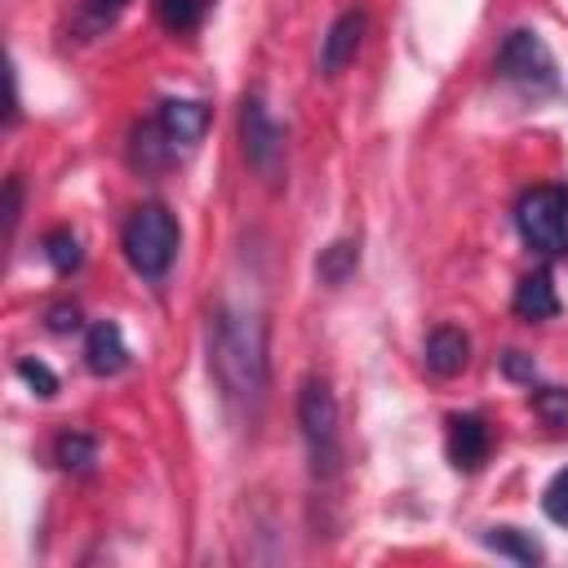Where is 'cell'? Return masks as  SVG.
Listing matches in <instances>:
<instances>
[{"instance_id": "8992f818", "label": "cell", "mask_w": 568, "mask_h": 568, "mask_svg": "<svg viewBox=\"0 0 568 568\" xmlns=\"http://www.w3.org/2000/svg\"><path fill=\"white\" fill-rule=\"evenodd\" d=\"M240 146H244V160L257 178L280 182V173H284V129L275 124V115L266 111V102L257 93H248L240 102Z\"/></svg>"}, {"instance_id": "7a4b0ae2", "label": "cell", "mask_w": 568, "mask_h": 568, "mask_svg": "<svg viewBox=\"0 0 568 568\" xmlns=\"http://www.w3.org/2000/svg\"><path fill=\"white\" fill-rule=\"evenodd\" d=\"M297 426L306 439L311 470L320 479H333L342 466V426H337V399L324 377H302L297 386Z\"/></svg>"}, {"instance_id": "cb8c5ba5", "label": "cell", "mask_w": 568, "mask_h": 568, "mask_svg": "<svg viewBox=\"0 0 568 568\" xmlns=\"http://www.w3.org/2000/svg\"><path fill=\"white\" fill-rule=\"evenodd\" d=\"M75 324H80V306H75V302L49 306V328H53V333H71Z\"/></svg>"}, {"instance_id": "e0dca14e", "label": "cell", "mask_w": 568, "mask_h": 568, "mask_svg": "<svg viewBox=\"0 0 568 568\" xmlns=\"http://www.w3.org/2000/svg\"><path fill=\"white\" fill-rule=\"evenodd\" d=\"M209 9H213V0H155V18H160V27L173 31V36L195 31Z\"/></svg>"}, {"instance_id": "7402d4cb", "label": "cell", "mask_w": 568, "mask_h": 568, "mask_svg": "<svg viewBox=\"0 0 568 568\" xmlns=\"http://www.w3.org/2000/svg\"><path fill=\"white\" fill-rule=\"evenodd\" d=\"M532 408L541 413V422L568 426V390H564V386H541V390L532 395Z\"/></svg>"}, {"instance_id": "30bf717a", "label": "cell", "mask_w": 568, "mask_h": 568, "mask_svg": "<svg viewBox=\"0 0 568 568\" xmlns=\"http://www.w3.org/2000/svg\"><path fill=\"white\" fill-rule=\"evenodd\" d=\"M155 120H160V129L169 133V142H173L178 151H186V146H195V142L204 138V129H209V106L195 102V98H169V102H160Z\"/></svg>"}, {"instance_id": "3957f363", "label": "cell", "mask_w": 568, "mask_h": 568, "mask_svg": "<svg viewBox=\"0 0 568 568\" xmlns=\"http://www.w3.org/2000/svg\"><path fill=\"white\" fill-rule=\"evenodd\" d=\"M120 244H124L129 266H133L142 280H164L169 266H173V257H178V222H173V213H169L164 204H155V200H151V204H138V209L129 213V222H124Z\"/></svg>"}, {"instance_id": "9c48e42d", "label": "cell", "mask_w": 568, "mask_h": 568, "mask_svg": "<svg viewBox=\"0 0 568 568\" xmlns=\"http://www.w3.org/2000/svg\"><path fill=\"white\" fill-rule=\"evenodd\" d=\"M84 364H89L93 377H115L129 364V346H124V333H120L115 320L89 324V333H84Z\"/></svg>"}, {"instance_id": "6da1fadb", "label": "cell", "mask_w": 568, "mask_h": 568, "mask_svg": "<svg viewBox=\"0 0 568 568\" xmlns=\"http://www.w3.org/2000/svg\"><path fill=\"white\" fill-rule=\"evenodd\" d=\"M209 373L235 413H253L271 386L266 324L253 311L217 306L209 320Z\"/></svg>"}, {"instance_id": "5bb4252c", "label": "cell", "mask_w": 568, "mask_h": 568, "mask_svg": "<svg viewBox=\"0 0 568 568\" xmlns=\"http://www.w3.org/2000/svg\"><path fill=\"white\" fill-rule=\"evenodd\" d=\"M124 9H129V0H80V4H75V18H71L75 40H98V36H106Z\"/></svg>"}, {"instance_id": "603a6c76", "label": "cell", "mask_w": 568, "mask_h": 568, "mask_svg": "<svg viewBox=\"0 0 568 568\" xmlns=\"http://www.w3.org/2000/svg\"><path fill=\"white\" fill-rule=\"evenodd\" d=\"M18 213H22V182L9 178V182H4V231H9V235H13V226H18Z\"/></svg>"}, {"instance_id": "d6986e66", "label": "cell", "mask_w": 568, "mask_h": 568, "mask_svg": "<svg viewBox=\"0 0 568 568\" xmlns=\"http://www.w3.org/2000/svg\"><path fill=\"white\" fill-rule=\"evenodd\" d=\"M44 257H49V266H53L58 275H71V271L80 266V257H84L75 231H67V226L49 231V235H44Z\"/></svg>"}, {"instance_id": "ba28073f", "label": "cell", "mask_w": 568, "mask_h": 568, "mask_svg": "<svg viewBox=\"0 0 568 568\" xmlns=\"http://www.w3.org/2000/svg\"><path fill=\"white\" fill-rule=\"evenodd\" d=\"M488 453H493V430L484 417H475V413L448 417V462L457 470H479L488 462Z\"/></svg>"}, {"instance_id": "5b68a950", "label": "cell", "mask_w": 568, "mask_h": 568, "mask_svg": "<svg viewBox=\"0 0 568 568\" xmlns=\"http://www.w3.org/2000/svg\"><path fill=\"white\" fill-rule=\"evenodd\" d=\"M497 71L506 84H515L524 98H546L559 89L555 58L537 31H510L497 49Z\"/></svg>"}, {"instance_id": "ac0fdd59", "label": "cell", "mask_w": 568, "mask_h": 568, "mask_svg": "<svg viewBox=\"0 0 568 568\" xmlns=\"http://www.w3.org/2000/svg\"><path fill=\"white\" fill-rule=\"evenodd\" d=\"M484 546L497 550V555H506V559H515V564H537L541 559V546L528 532H519V528H488L484 532Z\"/></svg>"}, {"instance_id": "7c38bea8", "label": "cell", "mask_w": 568, "mask_h": 568, "mask_svg": "<svg viewBox=\"0 0 568 568\" xmlns=\"http://www.w3.org/2000/svg\"><path fill=\"white\" fill-rule=\"evenodd\" d=\"M515 315L537 324V320H555L559 315V293H555V280L550 271H528L519 284H515V297H510Z\"/></svg>"}, {"instance_id": "d4e9b609", "label": "cell", "mask_w": 568, "mask_h": 568, "mask_svg": "<svg viewBox=\"0 0 568 568\" xmlns=\"http://www.w3.org/2000/svg\"><path fill=\"white\" fill-rule=\"evenodd\" d=\"M506 373H510V377H524V382L537 377V368L524 359V351H506Z\"/></svg>"}, {"instance_id": "2e32d148", "label": "cell", "mask_w": 568, "mask_h": 568, "mask_svg": "<svg viewBox=\"0 0 568 568\" xmlns=\"http://www.w3.org/2000/svg\"><path fill=\"white\" fill-rule=\"evenodd\" d=\"M53 462H58L62 470H71V475H89L93 462H98V439L84 435V430H67V435H58V444H53Z\"/></svg>"}, {"instance_id": "44dd1931", "label": "cell", "mask_w": 568, "mask_h": 568, "mask_svg": "<svg viewBox=\"0 0 568 568\" xmlns=\"http://www.w3.org/2000/svg\"><path fill=\"white\" fill-rule=\"evenodd\" d=\"M541 510H546L550 524L568 528V466L546 484V493H541Z\"/></svg>"}, {"instance_id": "4fadbf2b", "label": "cell", "mask_w": 568, "mask_h": 568, "mask_svg": "<svg viewBox=\"0 0 568 568\" xmlns=\"http://www.w3.org/2000/svg\"><path fill=\"white\" fill-rule=\"evenodd\" d=\"M129 160H133V169H142V173H160V169H169V164L178 160V146L169 142V133L160 129V120H146V124L133 129Z\"/></svg>"}, {"instance_id": "ffe728a7", "label": "cell", "mask_w": 568, "mask_h": 568, "mask_svg": "<svg viewBox=\"0 0 568 568\" xmlns=\"http://www.w3.org/2000/svg\"><path fill=\"white\" fill-rule=\"evenodd\" d=\"M13 373H18V377L40 395V399H53V395H58V377H53V368H49V364H40V359H31V355H27V359H18V364H13Z\"/></svg>"}, {"instance_id": "8fae6325", "label": "cell", "mask_w": 568, "mask_h": 568, "mask_svg": "<svg viewBox=\"0 0 568 568\" xmlns=\"http://www.w3.org/2000/svg\"><path fill=\"white\" fill-rule=\"evenodd\" d=\"M422 359L435 377H457L470 364V337L453 324H439V328H430V337L422 346Z\"/></svg>"}, {"instance_id": "52a82bcc", "label": "cell", "mask_w": 568, "mask_h": 568, "mask_svg": "<svg viewBox=\"0 0 568 568\" xmlns=\"http://www.w3.org/2000/svg\"><path fill=\"white\" fill-rule=\"evenodd\" d=\"M364 31H368V13H364V9H342V13L328 22L324 40H320V71H324V75L346 71V67L355 62L359 44H364Z\"/></svg>"}, {"instance_id": "277c9868", "label": "cell", "mask_w": 568, "mask_h": 568, "mask_svg": "<svg viewBox=\"0 0 568 568\" xmlns=\"http://www.w3.org/2000/svg\"><path fill=\"white\" fill-rule=\"evenodd\" d=\"M515 226L524 244L541 257H568V186L537 182L515 204Z\"/></svg>"}, {"instance_id": "9a60e30c", "label": "cell", "mask_w": 568, "mask_h": 568, "mask_svg": "<svg viewBox=\"0 0 568 568\" xmlns=\"http://www.w3.org/2000/svg\"><path fill=\"white\" fill-rule=\"evenodd\" d=\"M355 266H359V244H355V240H333V244L320 248V257H315V275H320L328 288L346 284V280L355 275Z\"/></svg>"}]
</instances>
